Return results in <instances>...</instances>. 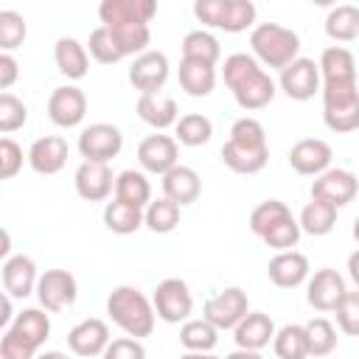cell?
I'll return each instance as SVG.
<instances>
[{
  "mask_svg": "<svg viewBox=\"0 0 359 359\" xmlns=\"http://www.w3.org/2000/svg\"><path fill=\"white\" fill-rule=\"evenodd\" d=\"M222 73H224V84L230 87L236 104L241 109H247V112L264 109L275 98V81H272V76L250 53H230L224 59Z\"/></svg>",
  "mask_w": 359,
  "mask_h": 359,
  "instance_id": "cell-1",
  "label": "cell"
},
{
  "mask_svg": "<svg viewBox=\"0 0 359 359\" xmlns=\"http://www.w3.org/2000/svg\"><path fill=\"white\" fill-rule=\"evenodd\" d=\"M269 160V143L261 121L238 118L230 126V137L222 146V163L236 174H258Z\"/></svg>",
  "mask_w": 359,
  "mask_h": 359,
  "instance_id": "cell-2",
  "label": "cell"
},
{
  "mask_svg": "<svg viewBox=\"0 0 359 359\" xmlns=\"http://www.w3.org/2000/svg\"><path fill=\"white\" fill-rule=\"evenodd\" d=\"M107 314L126 337L143 339L154 331V303L135 286H115L107 297Z\"/></svg>",
  "mask_w": 359,
  "mask_h": 359,
  "instance_id": "cell-3",
  "label": "cell"
},
{
  "mask_svg": "<svg viewBox=\"0 0 359 359\" xmlns=\"http://www.w3.org/2000/svg\"><path fill=\"white\" fill-rule=\"evenodd\" d=\"M50 334V320L42 309H22L3 331L0 359H36L42 342Z\"/></svg>",
  "mask_w": 359,
  "mask_h": 359,
  "instance_id": "cell-4",
  "label": "cell"
},
{
  "mask_svg": "<svg viewBox=\"0 0 359 359\" xmlns=\"http://www.w3.org/2000/svg\"><path fill=\"white\" fill-rule=\"evenodd\" d=\"M252 56L261 62V67H289L300 53V36L278 22H261L250 34Z\"/></svg>",
  "mask_w": 359,
  "mask_h": 359,
  "instance_id": "cell-5",
  "label": "cell"
},
{
  "mask_svg": "<svg viewBox=\"0 0 359 359\" xmlns=\"http://www.w3.org/2000/svg\"><path fill=\"white\" fill-rule=\"evenodd\" d=\"M323 121L331 132L359 129V84H323Z\"/></svg>",
  "mask_w": 359,
  "mask_h": 359,
  "instance_id": "cell-6",
  "label": "cell"
},
{
  "mask_svg": "<svg viewBox=\"0 0 359 359\" xmlns=\"http://www.w3.org/2000/svg\"><path fill=\"white\" fill-rule=\"evenodd\" d=\"M194 14L208 28L238 34L255 22V3H250V0H196Z\"/></svg>",
  "mask_w": 359,
  "mask_h": 359,
  "instance_id": "cell-7",
  "label": "cell"
},
{
  "mask_svg": "<svg viewBox=\"0 0 359 359\" xmlns=\"http://www.w3.org/2000/svg\"><path fill=\"white\" fill-rule=\"evenodd\" d=\"M202 314H205V320H208L210 325H216L219 331H233V328L250 314L247 292L238 289V286H227V289H222L219 294H213V297L205 300Z\"/></svg>",
  "mask_w": 359,
  "mask_h": 359,
  "instance_id": "cell-8",
  "label": "cell"
},
{
  "mask_svg": "<svg viewBox=\"0 0 359 359\" xmlns=\"http://www.w3.org/2000/svg\"><path fill=\"white\" fill-rule=\"evenodd\" d=\"M154 311L163 323H185L194 311V294L182 278H165L154 289Z\"/></svg>",
  "mask_w": 359,
  "mask_h": 359,
  "instance_id": "cell-9",
  "label": "cell"
},
{
  "mask_svg": "<svg viewBox=\"0 0 359 359\" xmlns=\"http://www.w3.org/2000/svg\"><path fill=\"white\" fill-rule=\"evenodd\" d=\"M123 135L112 123H90L79 135V151L87 163H109L112 157L121 154Z\"/></svg>",
  "mask_w": 359,
  "mask_h": 359,
  "instance_id": "cell-10",
  "label": "cell"
},
{
  "mask_svg": "<svg viewBox=\"0 0 359 359\" xmlns=\"http://www.w3.org/2000/svg\"><path fill=\"white\" fill-rule=\"evenodd\" d=\"M79 297V283L67 269H45L36 283V300L45 311H62Z\"/></svg>",
  "mask_w": 359,
  "mask_h": 359,
  "instance_id": "cell-11",
  "label": "cell"
},
{
  "mask_svg": "<svg viewBox=\"0 0 359 359\" xmlns=\"http://www.w3.org/2000/svg\"><path fill=\"white\" fill-rule=\"evenodd\" d=\"M280 90H283L292 101H309V98H314V93L323 90L320 65H317L314 59L297 56L289 67L280 70Z\"/></svg>",
  "mask_w": 359,
  "mask_h": 359,
  "instance_id": "cell-12",
  "label": "cell"
},
{
  "mask_svg": "<svg viewBox=\"0 0 359 359\" xmlns=\"http://www.w3.org/2000/svg\"><path fill=\"white\" fill-rule=\"evenodd\" d=\"M359 194V180L348 168H328L311 182V199L331 202L334 208H345Z\"/></svg>",
  "mask_w": 359,
  "mask_h": 359,
  "instance_id": "cell-13",
  "label": "cell"
},
{
  "mask_svg": "<svg viewBox=\"0 0 359 359\" xmlns=\"http://www.w3.org/2000/svg\"><path fill=\"white\" fill-rule=\"evenodd\" d=\"M165 81H168V56L163 50H146V53L135 56V62L129 67V84L140 95L160 93Z\"/></svg>",
  "mask_w": 359,
  "mask_h": 359,
  "instance_id": "cell-14",
  "label": "cell"
},
{
  "mask_svg": "<svg viewBox=\"0 0 359 359\" xmlns=\"http://www.w3.org/2000/svg\"><path fill=\"white\" fill-rule=\"evenodd\" d=\"M177 160H180V149H177V137L171 135H149L137 146V163L149 174L165 177L174 165H180Z\"/></svg>",
  "mask_w": 359,
  "mask_h": 359,
  "instance_id": "cell-15",
  "label": "cell"
},
{
  "mask_svg": "<svg viewBox=\"0 0 359 359\" xmlns=\"http://www.w3.org/2000/svg\"><path fill=\"white\" fill-rule=\"evenodd\" d=\"M348 289H345V280L337 269H317L311 278H309V286H306V300L311 309L317 311H337L339 303L345 300Z\"/></svg>",
  "mask_w": 359,
  "mask_h": 359,
  "instance_id": "cell-16",
  "label": "cell"
},
{
  "mask_svg": "<svg viewBox=\"0 0 359 359\" xmlns=\"http://www.w3.org/2000/svg\"><path fill=\"white\" fill-rule=\"evenodd\" d=\"M87 115V95L73 87V84H65V87H56L48 98V118L62 126V129H73L84 121Z\"/></svg>",
  "mask_w": 359,
  "mask_h": 359,
  "instance_id": "cell-17",
  "label": "cell"
},
{
  "mask_svg": "<svg viewBox=\"0 0 359 359\" xmlns=\"http://www.w3.org/2000/svg\"><path fill=\"white\" fill-rule=\"evenodd\" d=\"M331 146L320 137H306V140H297L292 149H289V165L303 174V177H320L323 171L331 168Z\"/></svg>",
  "mask_w": 359,
  "mask_h": 359,
  "instance_id": "cell-18",
  "label": "cell"
},
{
  "mask_svg": "<svg viewBox=\"0 0 359 359\" xmlns=\"http://www.w3.org/2000/svg\"><path fill=\"white\" fill-rule=\"evenodd\" d=\"M109 328L104 320L98 317H90V320H81L79 325H73L67 331V348L76 353V356H104L107 345H109Z\"/></svg>",
  "mask_w": 359,
  "mask_h": 359,
  "instance_id": "cell-19",
  "label": "cell"
},
{
  "mask_svg": "<svg viewBox=\"0 0 359 359\" xmlns=\"http://www.w3.org/2000/svg\"><path fill=\"white\" fill-rule=\"evenodd\" d=\"M76 194L87 202H104L112 188H115V177H112V168L109 163H81L76 168Z\"/></svg>",
  "mask_w": 359,
  "mask_h": 359,
  "instance_id": "cell-20",
  "label": "cell"
},
{
  "mask_svg": "<svg viewBox=\"0 0 359 359\" xmlns=\"http://www.w3.org/2000/svg\"><path fill=\"white\" fill-rule=\"evenodd\" d=\"M3 292L8 297H28L36 292L39 275H36V264L28 255H11L3 261Z\"/></svg>",
  "mask_w": 359,
  "mask_h": 359,
  "instance_id": "cell-21",
  "label": "cell"
},
{
  "mask_svg": "<svg viewBox=\"0 0 359 359\" xmlns=\"http://www.w3.org/2000/svg\"><path fill=\"white\" fill-rule=\"evenodd\" d=\"M67 140L62 135H45L36 137L28 149V163L36 174H59L67 163Z\"/></svg>",
  "mask_w": 359,
  "mask_h": 359,
  "instance_id": "cell-22",
  "label": "cell"
},
{
  "mask_svg": "<svg viewBox=\"0 0 359 359\" xmlns=\"http://www.w3.org/2000/svg\"><path fill=\"white\" fill-rule=\"evenodd\" d=\"M233 339H236V345L241 351H261L275 339V323L264 311H250L233 328Z\"/></svg>",
  "mask_w": 359,
  "mask_h": 359,
  "instance_id": "cell-23",
  "label": "cell"
},
{
  "mask_svg": "<svg viewBox=\"0 0 359 359\" xmlns=\"http://www.w3.org/2000/svg\"><path fill=\"white\" fill-rule=\"evenodd\" d=\"M266 275L275 286L280 289H294L300 286L306 278H309V258L297 250H286V252H278L269 266H266Z\"/></svg>",
  "mask_w": 359,
  "mask_h": 359,
  "instance_id": "cell-24",
  "label": "cell"
},
{
  "mask_svg": "<svg viewBox=\"0 0 359 359\" xmlns=\"http://www.w3.org/2000/svg\"><path fill=\"white\" fill-rule=\"evenodd\" d=\"M157 14V3L154 0H104L98 6V17L104 25L112 22H151V17Z\"/></svg>",
  "mask_w": 359,
  "mask_h": 359,
  "instance_id": "cell-25",
  "label": "cell"
},
{
  "mask_svg": "<svg viewBox=\"0 0 359 359\" xmlns=\"http://www.w3.org/2000/svg\"><path fill=\"white\" fill-rule=\"evenodd\" d=\"M317 65H320L323 84H351V81H356V59L342 45L325 48Z\"/></svg>",
  "mask_w": 359,
  "mask_h": 359,
  "instance_id": "cell-26",
  "label": "cell"
},
{
  "mask_svg": "<svg viewBox=\"0 0 359 359\" xmlns=\"http://www.w3.org/2000/svg\"><path fill=\"white\" fill-rule=\"evenodd\" d=\"M199 194H202V180H199V174L191 165H174L163 177V196L177 202L180 208L196 202Z\"/></svg>",
  "mask_w": 359,
  "mask_h": 359,
  "instance_id": "cell-27",
  "label": "cell"
},
{
  "mask_svg": "<svg viewBox=\"0 0 359 359\" xmlns=\"http://www.w3.org/2000/svg\"><path fill=\"white\" fill-rule=\"evenodd\" d=\"M53 62H56L59 73L67 76V79H73V81L84 79L87 70H90V53H87V48H84L79 39H73V36L56 39V45H53Z\"/></svg>",
  "mask_w": 359,
  "mask_h": 359,
  "instance_id": "cell-28",
  "label": "cell"
},
{
  "mask_svg": "<svg viewBox=\"0 0 359 359\" xmlns=\"http://www.w3.org/2000/svg\"><path fill=\"white\" fill-rule=\"evenodd\" d=\"M137 115L143 123L154 126L157 132L168 129V126H177V101L171 95H163V93H151V95H140L137 98Z\"/></svg>",
  "mask_w": 359,
  "mask_h": 359,
  "instance_id": "cell-29",
  "label": "cell"
},
{
  "mask_svg": "<svg viewBox=\"0 0 359 359\" xmlns=\"http://www.w3.org/2000/svg\"><path fill=\"white\" fill-rule=\"evenodd\" d=\"M180 87L191 95V98H205L213 93L216 87V67L205 65V62H180Z\"/></svg>",
  "mask_w": 359,
  "mask_h": 359,
  "instance_id": "cell-30",
  "label": "cell"
},
{
  "mask_svg": "<svg viewBox=\"0 0 359 359\" xmlns=\"http://www.w3.org/2000/svg\"><path fill=\"white\" fill-rule=\"evenodd\" d=\"M115 199L126 202V205H135V208H149L151 202V185L146 180L143 171H135V168H126L115 177Z\"/></svg>",
  "mask_w": 359,
  "mask_h": 359,
  "instance_id": "cell-31",
  "label": "cell"
},
{
  "mask_svg": "<svg viewBox=\"0 0 359 359\" xmlns=\"http://www.w3.org/2000/svg\"><path fill=\"white\" fill-rule=\"evenodd\" d=\"M337 210L331 202H323V199H311L303 210H300V230L309 233V236H328L337 224Z\"/></svg>",
  "mask_w": 359,
  "mask_h": 359,
  "instance_id": "cell-32",
  "label": "cell"
},
{
  "mask_svg": "<svg viewBox=\"0 0 359 359\" xmlns=\"http://www.w3.org/2000/svg\"><path fill=\"white\" fill-rule=\"evenodd\" d=\"M325 34L334 39V42H351L359 36V6H351V3H342V6H334L325 17Z\"/></svg>",
  "mask_w": 359,
  "mask_h": 359,
  "instance_id": "cell-33",
  "label": "cell"
},
{
  "mask_svg": "<svg viewBox=\"0 0 359 359\" xmlns=\"http://www.w3.org/2000/svg\"><path fill=\"white\" fill-rule=\"evenodd\" d=\"M143 208H135V205H126L121 199H112L107 202L104 208V224L109 233H118V236H129L135 233L140 224H143Z\"/></svg>",
  "mask_w": 359,
  "mask_h": 359,
  "instance_id": "cell-34",
  "label": "cell"
},
{
  "mask_svg": "<svg viewBox=\"0 0 359 359\" xmlns=\"http://www.w3.org/2000/svg\"><path fill=\"white\" fill-rule=\"evenodd\" d=\"M222 56V48H219V39L202 28L196 31H188L185 39H182V59L188 62H205V65H213L219 62Z\"/></svg>",
  "mask_w": 359,
  "mask_h": 359,
  "instance_id": "cell-35",
  "label": "cell"
},
{
  "mask_svg": "<svg viewBox=\"0 0 359 359\" xmlns=\"http://www.w3.org/2000/svg\"><path fill=\"white\" fill-rule=\"evenodd\" d=\"M180 342L185 351H196V353H210L219 342V328L210 325L205 317L202 320H185L180 328Z\"/></svg>",
  "mask_w": 359,
  "mask_h": 359,
  "instance_id": "cell-36",
  "label": "cell"
},
{
  "mask_svg": "<svg viewBox=\"0 0 359 359\" xmlns=\"http://www.w3.org/2000/svg\"><path fill=\"white\" fill-rule=\"evenodd\" d=\"M272 348H275V356H278V359H306V356H309L306 328L297 325V323L283 325L280 331H275Z\"/></svg>",
  "mask_w": 359,
  "mask_h": 359,
  "instance_id": "cell-37",
  "label": "cell"
},
{
  "mask_svg": "<svg viewBox=\"0 0 359 359\" xmlns=\"http://www.w3.org/2000/svg\"><path fill=\"white\" fill-rule=\"evenodd\" d=\"M177 143H182V146H205L208 140H210V135H213V123H210V118L208 115H202V112H188V115H182L180 121H177Z\"/></svg>",
  "mask_w": 359,
  "mask_h": 359,
  "instance_id": "cell-38",
  "label": "cell"
},
{
  "mask_svg": "<svg viewBox=\"0 0 359 359\" xmlns=\"http://www.w3.org/2000/svg\"><path fill=\"white\" fill-rule=\"evenodd\" d=\"M286 216H292V210H289L286 202H280V199H266V202H261V205L252 208V213H250V230H252L258 238H264V236H266L278 222H283Z\"/></svg>",
  "mask_w": 359,
  "mask_h": 359,
  "instance_id": "cell-39",
  "label": "cell"
},
{
  "mask_svg": "<svg viewBox=\"0 0 359 359\" xmlns=\"http://www.w3.org/2000/svg\"><path fill=\"white\" fill-rule=\"evenodd\" d=\"M143 224L151 230V233H171L177 224H180V205L171 202V199H154L149 202V208L143 210Z\"/></svg>",
  "mask_w": 359,
  "mask_h": 359,
  "instance_id": "cell-40",
  "label": "cell"
},
{
  "mask_svg": "<svg viewBox=\"0 0 359 359\" xmlns=\"http://www.w3.org/2000/svg\"><path fill=\"white\" fill-rule=\"evenodd\" d=\"M303 328L309 339V356H328L337 348V331L325 317H314Z\"/></svg>",
  "mask_w": 359,
  "mask_h": 359,
  "instance_id": "cell-41",
  "label": "cell"
},
{
  "mask_svg": "<svg viewBox=\"0 0 359 359\" xmlns=\"http://www.w3.org/2000/svg\"><path fill=\"white\" fill-rule=\"evenodd\" d=\"M87 50H90V56H93L98 65H115V62H121V59H123V53H121L118 42L112 39V34H109L104 25H98V28L90 34Z\"/></svg>",
  "mask_w": 359,
  "mask_h": 359,
  "instance_id": "cell-42",
  "label": "cell"
},
{
  "mask_svg": "<svg viewBox=\"0 0 359 359\" xmlns=\"http://www.w3.org/2000/svg\"><path fill=\"white\" fill-rule=\"evenodd\" d=\"M300 222L294 219V216H286L283 222H278L261 241L266 244V247H272V250H278V252H286V250H294L297 247V241H300Z\"/></svg>",
  "mask_w": 359,
  "mask_h": 359,
  "instance_id": "cell-43",
  "label": "cell"
},
{
  "mask_svg": "<svg viewBox=\"0 0 359 359\" xmlns=\"http://www.w3.org/2000/svg\"><path fill=\"white\" fill-rule=\"evenodd\" d=\"M25 34H28V25H25L22 14L0 11V48H3V53L20 48L25 42Z\"/></svg>",
  "mask_w": 359,
  "mask_h": 359,
  "instance_id": "cell-44",
  "label": "cell"
},
{
  "mask_svg": "<svg viewBox=\"0 0 359 359\" xmlns=\"http://www.w3.org/2000/svg\"><path fill=\"white\" fill-rule=\"evenodd\" d=\"M25 121H28L25 104L11 93H0V132L8 135L14 129L25 126Z\"/></svg>",
  "mask_w": 359,
  "mask_h": 359,
  "instance_id": "cell-45",
  "label": "cell"
},
{
  "mask_svg": "<svg viewBox=\"0 0 359 359\" xmlns=\"http://www.w3.org/2000/svg\"><path fill=\"white\" fill-rule=\"evenodd\" d=\"M337 325L348 337H359V292H348L337 309Z\"/></svg>",
  "mask_w": 359,
  "mask_h": 359,
  "instance_id": "cell-46",
  "label": "cell"
},
{
  "mask_svg": "<svg viewBox=\"0 0 359 359\" xmlns=\"http://www.w3.org/2000/svg\"><path fill=\"white\" fill-rule=\"evenodd\" d=\"M22 168V146H17L11 137L0 140V177L11 180Z\"/></svg>",
  "mask_w": 359,
  "mask_h": 359,
  "instance_id": "cell-47",
  "label": "cell"
},
{
  "mask_svg": "<svg viewBox=\"0 0 359 359\" xmlns=\"http://www.w3.org/2000/svg\"><path fill=\"white\" fill-rule=\"evenodd\" d=\"M101 359H146V348L135 337H121V339H112L107 345Z\"/></svg>",
  "mask_w": 359,
  "mask_h": 359,
  "instance_id": "cell-48",
  "label": "cell"
},
{
  "mask_svg": "<svg viewBox=\"0 0 359 359\" xmlns=\"http://www.w3.org/2000/svg\"><path fill=\"white\" fill-rule=\"evenodd\" d=\"M20 76V65L11 53H0V90H8Z\"/></svg>",
  "mask_w": 359,
  "mask_h": 359,
  "instance_id": "cell-49",
  "label": "cell"
},
{
  "mask_svg": "<svg viewBox=\"0 0 359 359\" xmlns=\"http://www.w3.org/2000/svg\"><path fill=\"white\" fill-rule=\"evenodd\" d=\"M348 275H351V280H353V286L359 292V250L348 255Z\"/></svg>",
  "mask_w": 359,
  "mask_h": 359,
  "instance_id": "cell-50",
  "label": "cell"
},
{
  "mask_svg": "<svg viewBox=\"0 0 359 359\" xmlns=\"http://www.w3.org/2000/svg\"><path fill=\"white\" fill-rule=\"evenodd\" d=\"M224 359H264L258 351H241V348H236L230 356H224Z\"/></svg>",
  "mask_w": 359,
  "mask_h": 359,
  "instance_id": "cell-51",
  "label": "cell"
},
{
  "mask_svg": "<svg viewBox=\"0 0 359 359\" xmlns=\"http://www.w3.org/2000/svg\"><path fill=\"white\" fill-rule=\"evenodd\" d=\"M36 359H70V356L62 351H42V353H36Z\"/></svg>",
  "mask_w": 359,
  "mask_h": 359,
  "instance_id": "cell-52",
  "label": "cell"
},
{
  "mask_svg": "<svg viewBox=\"0 0 359 359\" xmlns=\"http://www.w3.org/2000/svg\"><path fill=\"white\" fill-rule=\"evenodd\" d=\"M180 359H222V356H213V353H196V351H185Z\"/></svg>",
  "mask_w": 359,
  "mask_h": 359,
  "instance_id": "cell-53",
  "label": "cell"
},
{
  "mask_svg": "<svg viewBox=\"0 0 359 359\" xmlns=\"http://www.w3.org/2000/svg\"><path fill=\"white\" fill-rule=\"evenodd\" d=\"M353 238H356V244H359V216H356V222H353Z\"/></svg>",
  "mask_w": 359,
  "mask_h": 359,
  "instance_id": "cell-54",
  "label": "cell"
}]
</instances>
